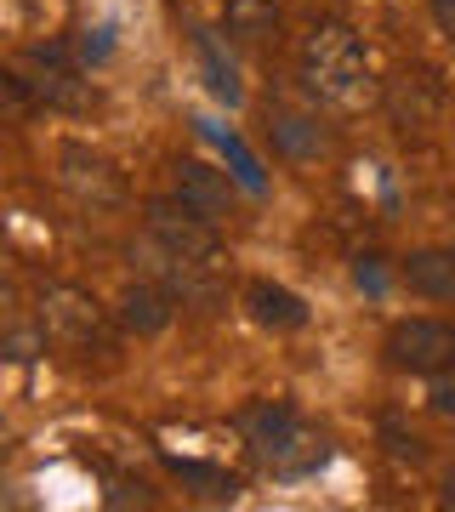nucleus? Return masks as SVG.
Wrapping results in <instances>:
<instances>
[{
    "label": "nucleus",
    "mask_w": 455,
    "mask_h": 512,
    "mask_svg": "<svg viewBox=\"0 0 455 512\" xmlns=\"http://www.w3.org/2000/svg\"><path fill=\"white\" fill-rule=\"evenodd\" d=\"M353 279H359V285H364L370 296H382V291H387V274L376 268V256H364L359 268H353Z\"/></svg>",
    "instance_id": "nucleus-22"
},
{
    "label": "nucleus",
    "mask_w": 455,
    "mask_h": 512,
    "mask_svg": "<svg viewBox=\"0 0 455 512\" xmlns=\"http://www.w3.org/2000/svg\"><path fill=\"white\" fill-rule=\"evenodd\" d=\"M302 80L330 109H364L376 97L370 57H364L359 35L347 23H313L308 35H302Z\"/></svg>",
    "instance_id": "nucleus-1"
},
{
    "label": "nucleus",
    "mask_w": 455,
    "mask_h": 512,
    "mask_svg": "<svg viewBox=\"0 0 455 512\" xmlns=\"http://www.w3.org/2000/svg\"><path fill=\"white\" fill-rule=\"evenodd\" d=\"M57 183L69 188L80 205H91V211H114V205L126 200V177H120V171L86 143H63L57 148Z\"/></svg>",
    "instance_id": "nucleus-7"
},
{
    "label": "nucleus",
    "mask_w": 455,
    "mask_h": 512,
    "mask_svg": "<svg viewBox=\"0 0 455 512\" xmlns=\"http://www.w3.org/2000/svg\"><path fill=\"white\" fill-rule=\"evenodd\" d=\"M143 234L160 239L165 251L200 262V268H217V262H222L217 222H205L200 211H188L182 200H154V205H148V211H143Z\"/></svg>",
    "instance_id": "nucleus-4"
},
{
    "label": "nucleus",
    "mask_w": 455,
    "mask_h": 512,
    "mask_svg": "<svg viewBox=\"0 0 455 512\" xmlns=\"http://www.w3.org/2000/svg\"><path fill=\"white\" fill-rule=\"evenodd\" d=\"M171 473H177L182 484H194L205 501H234V495H239V478H234V473H222V467H205V461L171 456Z\"/></svg>",
    "instance_id": "nucleus-16"
},
{
    "label": "nucleus",
    "mask_w": 455,
    "mask_h": 512,
    "mask_svg": "<svg viewBox=\"0 0 455 512\" xmlns=\"http://www.w3.org/2000/svg\"><path fill=\"white\" fill-rule=\"evenodd\" d=\"M12 69L29 80V92H35V103H46V109H86L91 92L86 80L69 69V46L63 40H46V46H29V52L12 63Z\"/></svg>",
    "instance_id": "nucleus-6"
},
{
    "label": "nucleus",
    "mask_w": 455,
    "mask_h": 512,
    "mask_svg": "<svg viewBox=\"0 0 455 512\" xmlns=\"http://www.w3.org/2000/svg\"><path fill=\"white\" fill-rule=\"evenodd\" d=\"M245 308L256 313V325L268 330H302L308 325V302L285 285H273V279H256L251 291H245Z\"/></svg>",
    "instance_id": "nucleus-12"
},
{
    "label": "nucleus",
    "mask_w": 455,
    "mask_h": 512,
    "mask_svg": "<svg viewBox=\"0 0 455 512\" xmlns=\"http://www.w3.org/2000/svg\"><path fill=\"white\" fill-rule=\"evenodd\" d=\"M399 279L427 302H455V251H410L399 262Z\"/></svg>",
    "instance_id": "nucleus-10"
},
{
    "label": "nucleus",
    "mask_w": 455,
    "mask_h": 512,
    "mask_svg": "<svg viewBox=\"0 0 455 512\" xmlns=\"http://www.w3.org/2000/svg\"><path fill=\"white\" fill-rule=\"evenodd\" d=\"M433 410L438 416H455V382H433Z\"/></svg>",
    "instance_id": "nucleus-24"
},
{
    "label": "nucleus",
    "mask_w": 455,
    "mask_h": 512,
    "mask_svg": "<svg viewBox=\"0 0 455 512\" xmlns=\"http://www.w3.org/2000/svg\"><path fill=\"white\" fill-rule=\"evenodd\" d=\"M194 57H200V74H205V86H211V97L228 103V109H239L245 103V86H239L234 57L222 52V40L211 29H194Z\"/></svg>",
    "instance_id": "nucleus-13"
},
{
    "label": "nucleus",
    "mask_w": 455,
    "mask_h": 512,
    "mask_svg": "<svg viewBox=\"0 0 455 512\" xmlns=\"http://www.w3.org/2000/svg\"><path fill=\"white\" fill-rule=\"evenodd\" d=\"M234 183L239 177H228V171H217V165H205V160L177 165V200L188 205V211H200L205 222L234 217Z\"/></svg>",
    "instance_id": "nucleus-9"
},
{
    "label": "nucleus",
    "mask_w": 455,
    "mask_h": 512,
    "mask_svg": "<svg viewBox=\"0 0 455 512\" xmlns=\"http://www.w3.org/2000/svg\"><path fill=\"white\" fill-rule=\"evenodd\" d=\"M239 433H245L251 456L262 461L273 478H313V473L330 461V444L313 439L291 404H273V399H268V404L239 410Z\"/></svg>",
    "instance_id": "nucleus-2"
},
{
    "label": "nucleus",
    "mask_w": 455,
    "mask_h": 512,
    "mask_svg": "<svg viewBox=\"0 0 455 512\" xmlns=\"http://www.w3.org/2000/svg\"><path fill=\"white\" fill-rule=\"evenodd\" d=\"M387 365L410 376H444L455 370V325L450 319H404L387 330Z\"/></svg>",
    "instance_id": "nucleus-5"
},
{
    "label": "nucleus",
    "mask_w": 455,
    "mask_h": 512,
    "mask_svg": "<svg viewBox=\"0 0 455 512\" xmlns=\"http://www.w3.org/2000/svg\"><path fill=\"white\" fill-rule=\"evenodd\" d=\"M74 52H80V63H86V69H91V63H103V57L114 52V29H109V23H103V29H86Z\"/></svg>",
    "instance_id": "nucleus-19"
},
{
    "label": "nucleus",
    "mask_w": 455,
    "mask_h": 512,
    "mask_svg": "<svg viewBox=\"0 0 455 512\" xmlns=\"http://www.w3.org/2000/svg\"><path fill=\"white\" fill-rule=\"evenodd\" d=\"M35 319L52 330V342H63V348L114 353L109 313L97 308L86 291H74V285H46V291H40V302H35Z\"/></svg>",
    "instance_id": "nucleus-3"
},
{
    "label": "nucleus",
    "mask_w": 455,
    "mask_h": 512,
    "mask_svg": "<svg viewBox=\"0 0 455 512\" xmlns=\"http://www.w3.org/2000/svg\"><path fill=\"white\" fill-rule=\"evenodd\" d=\"M433 18H438V29H444V40L455 46V0H433Z\"/></svg>",
    "instance_id": "nucleus-23"
},
{
    "label": "nucleus",
    "mask_w": 455,
    "mask_h": 512,
    "mask_svg": "<svg viewBox=\"0 0 455 512\" xmlns=\"http://www.w3.org/2000/svg\"><path fill=\"white\" fill-rule=\"evenodd\" d=\"M382 433H387V450H393L399 461H427V444H421L416 433H404V427H393V421H387Z\"/></svg>",
    "instance_id": "nucleus-20"
},
{
    "label": "nucleus",
    "mask_w": 455,
    "mask_h": 512,
    "mask_svg": "<svg viewBox=\"0 0 455 512\" xmlns=\"http://www.w3.org/2000/svg\"><path fill=\"white\" fill-rule=\"evenodd\" d=\"M103 501H109V507H131V501H137V507H148V501H154V490H148L143 478H137V484H131V478H120Z\"/></svg>",
    "instance_id": "nucleus-21"
},
{
    "label": "nucleus",
    "mask_w": 455,
    "mask_h": 512,
    "mask_svg": "<svg viewBox=\"0 0 455 512\" xmlns=\"http://www.w3.org/2000/svg\"><path fill=\"white\" fill-rule=\"evenodd\" d=\"M171 302H177V296L165 291V285L137 279V285H126V296H120V325L137 330V336H160V330L171 325Z\"/></svg>",
    "instance_id": "nucleus-11"
},
{
    "label": "nucleus",
    "mask_w": 455,
    "mask_h": 512,
    "mask_svg": "<svg viewBox=\"0 0 455 512\" xmlns=\"http://www.w3.org/2000/svg\"><path fill=\"white\" fill-rule=\"evenodd\" d=\"M268 143L279 148L285 160H313V154H325V131H319V120H308V114L273 109L268 114Z\"/></svg>",
    "instance_id": "nucleus-14"
},
{
    "label": "nucleus",
    "mask_w": 455,
    "mask_h": 512,
    "mask_svg": "<svg viewBox=\"0 0 455 512\" xmlns=\"http://www.w3.org/2000/svg\"><path fill=\"white\" fill-rule=\"evenodd\" d=\"M228 35L273 40L279 35V0H228Z\"/></svg>",
    "instance_id": "nucleus-15"
},
{
    "label": "nucleus",
    "mask_w": 455,
    "mask_h": 512,
    "mask_svg": "<svg viewBox=\"0 0 455 512\" xmlns=\"http://www.w3.org/2000/svg\"><path fill=\"white\" fill-rule=\"evenodd\" d=\"M131 256H137L148 274H154V285H165L177 302H194V308H211V302H217V279H211L217 268H200V262H188V256L165 251L160 239H148V234H143V245H131Z\"/></svg>",
    "instance_id": "nucleus-8"
},
{
    "label": "nucleus",
    "mask_w": 455,
    "mask_h": 512,
    "mask_svg": "<svg viewBox=\"0 0 455 512\" xmlns=\"http://www.w3.org/2000/svg\"><path fill=\"white\" fill-rule=\"evenodd\" d=\"M194 126H200L205 137H217V143H222V154H228V165H234L239 188H251V194H262V188H268V183H262V171H256V160H251V154H245V143H239L234 131L211 126V120H194Z\"/></svg>",
    "instance_id": "nucleus-18"
},
{
    "label": "nucleus",
    "mask_w": 455,
    "mask_h": 512,
    "mask_svg": "<svg viewBox=\"0 0 455 512\" xmlns=\"http://www.w3.org/2000/svg\"><path fill=\"white\" fill-rule=\"evenodd\" d=\"M52 348V330L40 325H12L6 330V336H0V353H6V365H35L40 353Z\"/></svg>",
    "instance_id": "nucleus-17"
}]
</instances>
